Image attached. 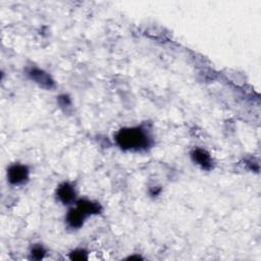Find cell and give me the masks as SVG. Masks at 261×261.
Wrapping results in <instances>:
<instances>
[{
  "instance_id": "cell-1",
  "label": "cell",
  "mask_w": 261,
  "mask_h": 261,
  "mask_svg": "<svg viewBox=\"0 0 261 261\" xmlns=\"http://www.w3.org/2000/svg\"><path fill=\"white\" fill-rule=\"evenodd\" d=\"M116 145L124 151L141 152L152 146V138L143 126L123 127L115 135Z\"/></svg>"
},
{
  "instance_id": "cell-2",
  "label": "cell",
  "mask_w": 261,
  "mask_h": 261,
  "mask_svg": "<svg viewBox=\"0 0 261 261\" xmlns=\"http://www.w3.org/2000/svg\"><path fill=\"white\" fill-rule=\"evenodd\" d=\"M30 178V169L24 164L15 163L7 169V180L12 186H22Z\"/></svg>"
},
{
  "instance_id": "cell-3",
  "label": "cell",
  "mask_w": 261,
  "mask_h": 261,
  "mask_svg": "<svg viewBox=\"0 0 261 261\" xmlns=\"http://www.w3.org/2000/svg\"><path fill=\"white\" fill-rule=\"evenodd\" d=\"M27 75L31 81H33L35 84H37L39 87L43 89L52 90L56 87L53 77L47 71L39 67H30L27 71Z\"/></svg>"
},
{
  "instance_id": "cell-4",
  "label": "cell",
  "mask_w": 261,
  "mask_h": 261,
  "mask_svg": "<svg viewBox=\"0 0 261 261\" xmlns=\"http://www.w3.org/2000/svg\"><path fill=\"white\" fill-rule=\"evenodd\" d=\"M56 197L63 205H71L76 202V192L72 184L64 181L56 190Z\"/></svg>"
},
{
  "instance_id": "cell-5",
  "label": "cell",
  "mask_w": 261,
  "mask_h": 261,
  "mask_svg": "<svg viewBox=\"0 0 261 261\" xmlns=\"http://www.w3.org/2000/svg\"><path fill=\"white\" fill-rule=\"evenodd\" d=\"M191 158L194 163L199 165L202 169L211 170L213 168V160L210 154L202 148H196L191 152Z\"/></svg>"
},
{
  "instance_id": "cell-6",
  "label": "cell",
  "mask_w": 261,
  "mask_h": 261,
  "mask_svg": "<svg viewBox=\"0 0 261 261\" xmlns=\"http://www.w3.org/2000/svg\"><path fill=\"white\" fill-rule=\"evenodd\" d=\"M86 219H87V216L83 212H81L76 207L70 208L67 211L66 216H65L66 224L71 229L81 228L84 225Z\"/></svg>"
},
{
  "instance_id": "cell-7",
  "label": "cell",
  "mask_w": 261,
  "mask_h": 261,
  "mask_svg": "<svg viewBox=\"0 0 261 261\" xmlns=\"http://www.w3.org/2000/svg\"><path fill=\"white\" fill-rule=\"evenodd\" d=\"M75 207L83 212L87 217L101 213L102 207L98 202H94L88 199H79L74 203Z\"/></svg>"
},
{
  "instance_id": "cell-8",
  "label": "cell",
  "mask_w": 261,
  "mask_h": 261,
  "mask_svg": "<svg viewBox=\"0 0 261 261\" xmlns=\"http://www.w3.org/2000/svg\"><path fill=\"white\" fill-rule=\"evenodd\" d=\"M46 254V250L44 249V247L42 245H35L33 246L32 250H31V255H32V258L36 259V260H40V259H43L44 256Z\"/></svg>"
},
{
  "instance_id": "cell-9",
  "label": "cell",
  "mask_w": 261,
  "mask_h": 261,
  "mask_svg": "<svg viewBox=\"0 0 261 261\" xmlns=\"http://www.w3.org/2000/svg\"><path fill=\"white\" fill-rule=\"evenodd\" d=\"M69 258L71 260H87L88 259V253L84 249H76L70 252Z\"/></svg>"
},
{
  "instance_id": "cell-10",
  "label": "cell",
  "mask_w": 261,
  "mask_h": 261,
  "mask_svg": "<svg viewBox=\"0 0 261 261\" xmlns=\"http://www.w3.org/2000/svg\"><path fill=\"white\" fill-rule=\"evenodd\" d=\"M58 104L60 105V107H69L71 105V101L70 98L67 95H60L57 99Z\"/></svg>"
},
{
  "instance_id": "cell-11",
  "label": "cell",
  "mask_w": 261,
  "mask_h": 261,
  "mask_svg": "<svg viewBox=\"0 0 261 261\" xmlns=\"http://www.w3.org/2000/svg\"><path fill=\"white\" fill-rule=\"evenodd\" d=\"M160 192H161V189L158 188V187H153V188H151V190H150L151 196H157V195L160 194Z\"/></svg>"
}]
</instances>
